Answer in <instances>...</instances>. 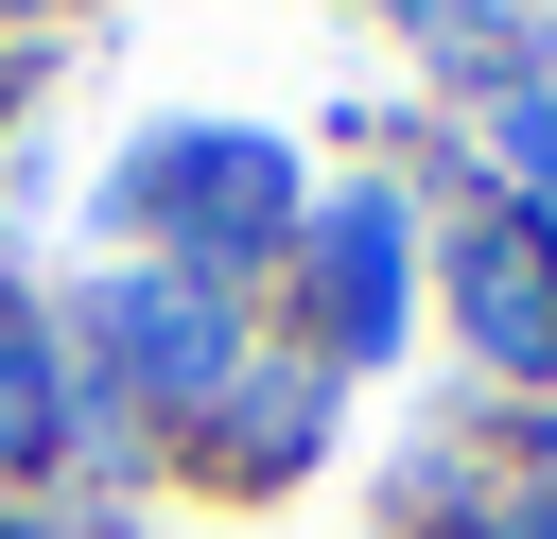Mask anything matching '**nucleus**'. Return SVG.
I'll return each instance as SVG.
<instances>
[{
	"mask_svg": "<svg viewBox=\"0 0 557 539\" xmlns=\"http://www.w3.org/2000/svg\"><path fill=\"white\" fill-rule=\"evenodd\" d=\"M470 330H487L505 365H557V278L522 261V226H487V243H470Z\"/></svg>",
	"mask_w": 557,
	"mask_h": 539,
	"instance_id": "obj_1",
	"label": "nucleus"
},
{
	"mask_svg": "<svg viewBox=\"0 0 557 539\" xmlns=\"http://www.w3.org/2000/svg\"><path fill=\"white\" fill-rule=\"evenodd\" d=\"M35 435H52V400H35V330L0 313V452H35Z\"/></svg>",
	"mask_w": 557,
	"mask_h": 539,
	"instance_id": "obj_2",
	"label": "nucleus"
}]
</instances>
